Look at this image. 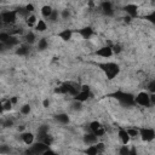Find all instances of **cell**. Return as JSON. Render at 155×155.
<instances>
[{
  "instance_id": "6da1fadb",
  "label": "cell",
  "mask_w": 155,
  "mask_h": 155,
  "mask_svg": "<svg viewBox=\"0 0 155 155\" xmlns=\"http://www.w3.org/2000/svg\"><path fill=\"white\" fill-rule=\"evenodd\" d=\"M114 98H116L124 107H132L136 104V101H134V96L128 93V92H122V91H117L113 94Z\"/></svg>"
},
{
  "instance_id": "7a4b0ae2",
  "label": "cell",
  "mask_w": 155,
  "mask_h": 155,
  "mask_svg": "<svg viewBox=\"0 0 155 155\" xmlns=\"http://www.w3.org/2000/svg\"><path fill=\"white\" fill-rule=\"evenodd\" d=\"M99 68L105 73L107 78L108 79H114L119 73H120V67L116 64V63H113V62H109V63H102L99 64Z\"/></svg>"
},
{
  "instance_id": "3957f363",
  "label": "cell",
  "mask_w": 155,
  "mask_h": 155,
  "mask_svg": "<svg viewBox=\"0 0 155 155\" xmlns=\"http://www.w3.org/2000/svg\"><path fill=\"white\" fill-rule=\"evenodd\" d=\"M50 145L45 144L44 142L39 140L38 143H34L31 144V147L25 151L27 154H35V155H39V154H45V151L48 149Z\"/></svg>"
},
{
  "instance_id": "277c9868",
  "label": "cell",
  "mask_w": 155,
  "mask_h": 155,
  "mask_svg": "<svg viewBox=\"0 0 155 155\" xmlns=\"http://www.w3.org/2000/svg\"><path fill=\"white\" fill-rule=\"evenodd\" d=\"M17 16H18L17 10L4 11V12H1V22L5 24H13L17 21Z\"/></svg>"
},
{
  "instance_id": "5b68a950",
  "label": "cell",
  "mask_w": 155,
  "mask_h": 155,
  "mask_svg": "<svg viewBox=\"0 0 155 155\" xmlns=\"http://www.w3.org/2000/svg\"><path fill=\"white\" fill-rule=\"evenodd\" d=\"M134 101H136V104H138L140 107H150L151 105L150 94L148 92H139L134 97Z\"/></svg>"
},
{
  "instance_id": "8992f818",
  "label": "cell",
  "mask_w": 155,
  "mask_h": 155,
  "mask_svg": "<svg viewBox=\"0 0 155 155\" xmlns=\"http://www.w3.org/2000/svg\"><path fill=\"white\" fill-rule=\"evenodd\" d=\"M139 136L144 142H151L155 138V131L149 127L139 128Z\"/></svg>"
},
{
  "instance_id": "52a82bcc",
  "label": "cell",
  "mask_w": 155,
  "mask_h": 155,
  "mask_svg": "<svg viewBox=\"0 0 155 155\" xmlns=\"http://www.w3.org/2000/svg\"><path fill=\"white\" fill-rule=\"evenodd\" d=\"M101 10H102V13L107 17H113L114 16V7H113V4L110 1H103L101 4Z\"/></svg>"
},
{
  "instance_id": "ba28073f",
  "label": "cell",
  "mask_w": 155,
  "mask_h": 155,
  "mask_svg": "<svg viewBox=\"0 0 155 155\" xmlns=\"http://www.w3.org/2000/svg\"><path fill=\"white\" fill-rule=\"evenodd\" d=\"M90 96H91V93H90V88H88L87 86H84L82 90H80V91L74 96V99L80 101V102L84 103L85 101H87V99L90 98Z\"/></svg>"
},
{
  "instance_id": "9c48e42d",
  "label": "cell",
  "mask_w": 155,
  "mask_h": 155,
  "mask_svg": "<svg viewBox=\"0 0 155 155\" xmlns=\"http://www.w3.org/2000/svg\"><path fill=\"white\" fill-rule=\"evenodd\" d=\"M90 131L93 132V133H94L96 136H98V137H101V136L104 134V128H103V126L101 125V122H98V121H92V122L90 124Z\"/></svg>"
},
{
  "instance_id": "30bf717a",
  "label": "cell",
  "mask_w": 155,
  "mask_h": 155,
  "mask_svg": "<svg viewBox=\"0 0 155 155\" xmlns=\"http://www.w3.org/2000/svg\"><path fill=\"white\" fill-rule=\"evenodd\" d=\"M18 42H19V40L17 39V36L11 35V36H10V39H8L5 44H1V42H0V48H1V51H5L6 48H12V47L17 46V45H18Z\"/></svg>"
},
{
  "instance_id": "8fae6325",
  "label": "cell",
  "mask_w": 155,
  "mask_h": 155,
  "mask_svg": "<svg viewBox=\"0 0 155 155\" xmlns=\"http://www.w3.org/2000/svg\"><path fill=\"white\" fill-rule=\"evenodd\" d=\"M124 11L128 15V17L133 18V17H137L138 15V6L136 4H127L124 6Z\"/></svg>"
},
{
  "instance_id": "7c38bea8",
  "label": "cell",
  "mask_w": 155,
  "mask_h": 155,
  "mask_svg": "<svg viewBox=\"0 0 155 155\" xmlns=\"http://www.w3.org/2000/svg\"><path fill=\"white\" fill-rule=\"evenodd\" d=\"M96 54L99 56V57H103V58H109L114 53H113V48L110 46H103V47H101L96 51Z\"/></svg>"
},
{
  "instance_id": "4fadbf2b",
  "label": "cell",
  "mask_w": 155,
  "mask_h": 155,
  "mask_svg": "<svg viewBox=\"0 0 155 155\" xmlns=\"http://www.w3.org/2000/svg\"><path fill=\"white\" fill-rule=\"evenodd\" d=\"M97 138H98V136H96L93 132H90V133H86V134L84 136L82 140H84L85 144L92 145V144H96V143H97Z\"/></svg>"
},
{
  "instance_id": "5bb4252c",
  "label": "cell",
  "mask_w": 155,
  "mask_h": 155,
  "mask_svg": "<svg viewBox=\"0 0 155 155\" xmlns=\"http://www.w3.org/2000/svg\"><path fill=\"white\" fill-rule=\"evenodd\" d=\"M21 139L23 140L24 144L27 145H31L34 143V134L31 132H23L21 134Z\"/></svg>"
},
{
  "instance_id": "9a60e30c",
  "label": "cell",
  "mask_w": 155,
  "mask_h": 155,
  "mask_svg": "<svg viewBox=\"0 0 155 155\" xmlns=\"http://www.w3.org/2000/svg\"><path fill=\"white\" fill-rule=\"evenodd\" d=\"M119 138L121 140L122 144H128L130 139H131V136L128 134L127 130H124V128H120L119 130Z\"/></svg>"
},
{
  "instance_id": "2e32d148",
  "label": "cell",
  "mask_w": 155,
  "mask_h": 155,
  "mask_svg": "<svg viewBox=\"0 0 155 155\" xmlns=\"http://www.w3.org/2000/svg\"><path fill=\"white\" fill-rule=\"evenodd\" d=\"M79 34L84 38V39H90L92 35H93V29L91 27H85L82 29L79 30Z\"/></svg>"
},
{
  "instance_id": "e0dca14e",
  "label": "cell",
  "mask_w": 155,
  "mask_h": 155,
  "mask_svg": "<svg viewBox=\"0 0 155 155\" xmlns=\"http://www.w3.org/2000/svg\"><path fill=\"white\" fill-rule=\"evenodd\" d=\"M54 119H56V121L59 122L61 125H67V124H69V116H68V114H65V113L57 114V115L54 116Z\"/></svg>"
},
{
  "instance_id": "ac0fdd59",
  "label": "cell",
  "mask_w": 155,
  "mask_h": 155,
  "mask_svg": "<svg viewBox=\"0 0 155 155\" xmlns=\"http://www.w3.org/2000/svg\"><path fill=\"white\" fill-rule=\"evenodd\" d=\"M71 35H73V31H71L70 29H64V30H62L61 33H58V36H59L63 41L70 40V39H71Z\"/></svg>"
},
{
  "instance_id": "d6986e66",
  "label": "cell",
  "mask_w": 155,
  "mask_h": 155,
  "mask_svg": "<svg viewBox=\"0 0 155 155\" xmlns=\"http://www.w3.org/2000/svg\"><path fill=\"white\" fill-rule=\"evenodd\" d=\"M46 134H48V127L46 125L39 126V128H38V138H39V140H41Z\"/></svg>"
},
{
  "instance_id": "ffe728a7",
  "label": "cell",
  "mask_w": 155,
  "mask_h": 155,
  "mask_svg": "<svg viewBox=\"0 0 155 155\" xmlns=\"http://www.w3.org/2000/svg\"><path fill=\"white\" fill-rule=\"evenodd\" d=\"M34 28H35L36 31L42 33V31H45L47 29V24H46V22L44 19H38V22H36V24H35Z\"/></svg>"
},
{
  "instance_id": "44dd1931",
  "label": "cell",
  "mask_w": 155,
  "mask_h": 155,
  "mask_svg": "<svg viewBox=\"0 0 155 155\" xmlns=\"http://www.w3.org/2000/svg\"><path fill=\"white\" fill-rule=\"evenodd\" d=\"M52 12H53V8L51 6H48V5H45V6L41 7V15H42L44 18L48 19V17L52 15Z\"/></svg>"
},
{
  "instance_id": "7402d4cb",
  "label": "cell",
  "mask_w": 155,
  "mask_h": 155,
  "mask_svg": "<svg viewBox=\"0 0 155 155\" xmlns=\"http://www.w3.org/2000/svg\"><path fill=\"white\" fill-rule=\"evenodd\" d=\"M24 39H25V42H27L28 45H33V44L35 42V39H36V36H35V34H34L33 31H28V33L25 34Z\"/></svg>"
},
{
  "instance_id": "603a6c76",
  "label": "cell",
  "mask_w": 155,
  "mask_h": 155,
  "mask_svg": "<svg viewBox=\"0 0 155 155\" xmlns=\"http://www.w3.org/2000/svg\"><path fill=\"white\" fill-rule=\"evenodd\" d=\"M48 46V42L46 40V38H41L39 41H38V50L39 51H45Z\"/></svg>"
},
{
  "instance_id": "cb8c5ba5",
  "label": "cell",
  "mask_w": 155,
  "mask_h": 155,
  "mask_svg": "<svg viewBox=\"0 0 155 155\" xmlns=\"http://www.w3.org/2000/svg\"><path fill=\"white\" fill-rule=\"evenodd\" d=\"M25 22H27V25H28L29 28H33V27H35V24H36L38 19H36V17H35L34 15H29V16L27 17Z\"/></svg>"
},
{
  "instance_id": "d4e9b609",
  "label": "cell",
  "mask_w": 155,
  "mask_h": 155,
  "mask_svg": "<svg viewBox=\"0 0 155 155\" xmlns=\"http://www.w3.org/2000/svg\"><path fill=\"white\" fill-rule=\"evenodd\" d=\"M28 53H29V47H28L27 45L19 46V47L16 50V54H18V56H27Z\"/></svg>"
},
{
  "instance_id": "484cf974",
  "label": "cell",
  "mask_w": 155,
  "mask_h": 155,
  "mask_svg": "<svg viewBox=\"0 0 155 155\" xmlns=\"http://www.w3.org/2000/svg\"><path fill=\"white\" fill-rule=\"evenodd\" d=\"M70 107H71V109H73L74 111H80V110L82 109V102H80V101H76V99H74Z\"/></svg>"
},
{
  "instance_id": "4316f807",
  "label": "cell",
  "mask_w": 155,
  "mask_h": 155,
  "mask_svg": "<svg viewBox=\"0 0 155 155\" xmlns=\"http://www.w3.org/2000/svg\"><path fill=\"white\" fill-rule=\"evenodd\" d=\"M85 154H87V155H97V154H99V151H98L97 147L92 144V145H90V147L85 150Z\"/></svg>"
},
{
  "instance_id": "83f0119b",
  "label": "cell",
  "mask_w": 155,
  "mask_h": 155,
  "mask_svg": "<svg viewBox=\"0 0 155 155\" xmlns=\"http://www.w3.org/2000/svg\"><path fill=\"white\" fill-rule=\"evenodd\" d=\"M12 104H13L12 101H11V99H7L6 102L2 103V108H1V110H2V111H5V110H10V109L12 108Z\"/></svg>"
},
{
  "instance_id": "f1b7e54d",
  "label": "cell",
  "mask_w": 155,
  "mask_h": 155,
  "mask_svg": "<svg viewBox=\"0 0 155 155\" xmlns=\"http://www.w3.org/2000/svg\"><path fill=\"white\" fill-rule=\"evenodd\" d=\"M144 18H145L148 22H150V23H153V24L155 25V10H154V11H151L149 15H147Z\"/></svg>"
},
{
  "instance_id": "f546056e",
  "label": "cell",
  "mask_w": 155,
  "mask_h": 155,
  "mask_svg": "<svg viewBox=\"0 0 155 155\" xmlns=\"http://www.w3.org/2000/svg\"><path fill=\"white\" fill-rule=\"evenodd\" d=\"M10 36H11V34H8V33H5V31L0 33V42L1 44H5L10 39Z\"/></svg>"
},
{
  "instance_id": "4dcf8cb0",
  "label": "cell",
  "mask_w": 155,
  "mask_h": 155,
  "mask_svg": "<svg viewBox=\"0 0 155 155\" xmlns=\"http://www.w3.org/2000/svg\"><path fill=\"white\" fill-rule=\"evenodd\" d=\"M30 110H31L30 105H29V104H24V105L21 108V114H23V115H28V114L30 113Z\"/></svg>"
},
{
  "instance_id": "1f68e13d",
  "label": "cell",
  "mask_w": 155,
  "mask_h": 155,
  "mask_svg": "<svg viewBox=\"0 0 155 155\" xmlns=\"http://www.w3.org/2000/svg\"><path fill=\"white\" fill-rule=\"evenodd\" d=\"M57 19H58V11L53 10L52 15L48 17V21H50V22H52V23H54V22H57Z\"/></svg>"
},
{
  "instance_id": "d6a6232c",
  "label": "cell",
  "mask_w": 155,
  "mask_h": 155,
  "mask_svg": "<svg viewBox=\"0 0 155 155\" xmlns=\"http://www.w3.org/2000/svg\"><path fill=\"white\" fill-rule=\"evenodd\" d=\"M41 142H44L45 144H47V145H51L52 144V142H53V138L50 136V134H46L42 139H41Z\"/></svg>"
},
{
  "instance_id": "836d02e7",
  "label": "cell",
  "mask_w": 155,
  "mask_h": 155,
  "mask_svg": "<svg viewBox=\"0 0 155 155\" xmlns=\"http://www.w3.org/2000/svg\"><path fill=\"white\" fill-rule=\"evenodd\" d=\"M147 87H148V91H149L150 93H155V80H151V81L147 85Z\"/></svg>"
},
{
  "instance_id": "e575fe53",
  "label": "cell",
  "mask_w": 155,
  "mask_h": 155,
  "mask_svg": "<svg viewBox=\"0 0 155 155\" xmlns=\"http://www.w3.org/2000/svg\"><path fill=\"white\" fill-rule=\"evenodd\" d=\"M1 125H2V127H4V128H8V127H11V126L13 125V121H12V120H10V119H6V120H4V121H2V124H1Z\"/></svg>"
},
{
  "instance_id": "d590c367",
  "label": "cell",
  "mask_w": 155,
  "mask_h": 155,
  "mask_svg": "<svg viewBox=\"0 0 155 155\" xmlns=\"http://www.w3.org/2000/svg\"><path fill=\"white\" fill-rule=\"evenodd\" d=\"M119 153H120L121 155H126V154H131V150H128V148L126 147V144H124V145L120 148Z\"/></svg>"
},
{
  "instance_id": "8d00e7d4",
  "label": "cell",
  "mask_w": 155,
  "mask_h": 155,
  "mask_svg": "<svg viewBox=\"0 0 155 155\" xmlns=\"http://www.w3.org/2000/svg\"><path fill=\"white\" fill-rule=\"evenodd\" d=\"M111 48H113V53L114 54H119L122 51V47L120 45H114V46H111Z\"/></svg>"
},
{
  "instance_id": "74e56055",
  "label": "cell",
  "mask_w": 155,
  "mask_h": 155,
  "mask_svg": "<svg viewBox=\"0 0 155 155\" xmlns=\"http://www.w3.org/2000/svg\"><path fill=\"white\" fill-rule=\"evenodd\" d=\"M127 132H128V134H130L131 137H136V136L139 134V130H136V128H128Z\"/></svg>"
},
{
  "instance_id": "f35d334b",
  "label": "cell",
  "mask_w": 155,
  "mask_h": 155,
  "mask_svg": "<svg viewBox=\"0 0 155 155\" xmlns=\"http://www.w3.org/2000/svg\"><path fill=\"white\" fill-rule=\"evenodd\" d=\"M61 17L63 18V19H67V18H69L70 17V11L69 10H63L62 12H61Z\"/></svg>"
},
{
  "instance_id": "ab89813d",
  "label": "cell",
  "mask_w": 155,
  "mask_h": 155,
  "mask_svg": "<svg viewBox=\"0 0 155 155\" xmlns=\"http://www.w3.org/2000/svg\"><path fill=\"white\" fill-rule=\"evenodd\" d=\"M10 151H11V149L7 148L6 145H1L0 147V154H10Z\"/></svg>"
},
{
  "instance_id": "60d3db41",
  "label": "cell",
  "mask_w": 155,
  "mask_h": 155,
  "mask_svg": "<svg viewBox=\"0 0 155 155\" xmlns=\"http://www.w3.org/2000/svg\"><path fill=\"white\" fill-rule=\"evenodd\" d=\"M96 147H97V149H98L99 153H103V150H104V144L103 143H97Z\"/></svg>"
},
{
  "instance_id": "b9f144b4",
  "label": "cell",
  "mask_w": 155,
  "mask_h": 155,
  "mask_svg": "<svg viewBox=\"0 0 155 155\" xmlns=\"http://www.w3.org/2000/svg\"><path fill=\"white\" fill-rule=\"evenodd\" d=\"M25 8H27V10H28V12L30 13V12H33V11H34V5H33V4H28V5L25 6Z\"/></svg>"
},
{
  "instance_id": "7bdbcfd3",
  "label": "cell",
  "mask_w": 155,
  "mask_h": 155,
  "mask_svg": "<svg viewBox=\"0 0 155 155\" xmlns=\"http://www.w3.org/2000/svg\"><path fill=\"white\" fill-rule=\"evenodd\" d=\"M42 105H44L45 108H47V107L50 105V101H48V99H45V101L42 102Z\"/></svg>"
},
{
  "instance_id": "ee69618b",
  "label": "cell",
  "mask_w": 155,
  "mask_h": 155,
  "mask_svg": "<svg viewBox=\"0 0 155 155\" xmlns=\"http://www.w3.org/2000/svg\"><path fill=\"white\" fill-rule=\"evenodd\" d=\"M150 101H151V104H155V93L150 94Z\"/></svg>"
}]
</instances>
